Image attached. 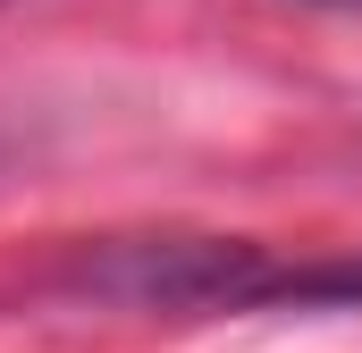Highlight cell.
<instances>
[{
	"mask_svg": "<svg viewBox=\"0 0 362 353\" xmlns=\"http://www.w3.org/2000/svg\"><path fill=\"white\" fill-rule=\"evenodd\" d=\"M85 286L160 311H245V303L362 294V269H286L253 244H118L110 261H85Z\"/></svg>",
	"mask_w": 362,
	"mask_h": 353,
	"instance_id": "obj_1",
	"label": "cell"
},
{
	"mask_svg": "<svg viewBox=\"0 0 362 353\" xmlns=\"http://www.w3.org/2000/svg\"><path fill=\"white\" fill-rule=\"evenodd\" d=\"M320 8H362V0H320Z\"/></svg>",
	"mask_w": 362,
	"mask_h": 353,
	"instance_id": "obj_2",
	"label": "cell"
}]
</instances>
